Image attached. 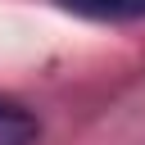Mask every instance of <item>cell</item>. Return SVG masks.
Segmentation results:
<instances>
[{
	"label": "cell",
	"instance_id": "obj_2",
	"mask_svg": "<svg viewBox=\"0 0 145 145\" xmlns=\"http://www.w3.org/2000/svg\"><path fill=\"white\" fill-rule=\"evenodd\" d=\"M63 9L95 18V23H136L145 18V0H59Z\"/></svg>",
	"mask_w": 145,
	"mask_h": 145
},
{
	"label": "cell",
	"instance_id": "obj_1",
	"mask_svg": "<svg viewBox=\"0 0 145 145\" xmlns=\"http://www.w3.org/2000/svg\"><path fill=\"white\" fill-rule=\"evenodd\" d=\"M36 136H41L36 113L27 104L0 95V145H36Z\"/></svg>",
	"mask_w": 145,
	"mask_h": 145
}]
</instances>
